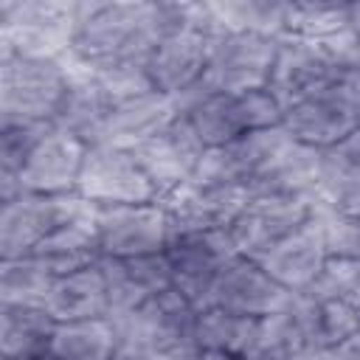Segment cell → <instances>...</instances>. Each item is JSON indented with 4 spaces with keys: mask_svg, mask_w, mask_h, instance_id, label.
I'll use <instances>...</instances> for the list:
<instances>
[{
    "mask_svg": "<svg viewBox=\"0 0 360 360\" xmlns=\"http://www.w3.org/2000/svg\"><path fill=\"white\" fill-rule=\"evenodd\" d=\"M329 248H326V233H323V219L321 208L318 214L301 225L295 233L273 245L267 253H262L256 262L290 292H304L318 284L326 262H329Z\"/></svg>",
    "mask_w": 360,
    "mask_h": 360,
    "instance_id": "cell-19",
    "label": "cell"
},
{
    "mask_svg": "<svg viewBox=\"0 0 360 360\" xmlns=\"http://www.w3.org/2000/svg\"><path fill=\"white\" fill-rule=\"evenodd\" d=\"M42 307L56 323L110 318V290L101 264L53 278Z\"/></svg>",
    "mask_w": 360,
    "mask_h": 360,
    "instance_id": "cell-25",
    "label": "cell"
},
{
    "mask_svg": "<svg viewBox=\"0 0 360 360\" xmlns=\"http://www.w3.org/2000/svg\"><path fill=\"white\" fill-rule=\"evenodd\" d=\"M68 70H70L68 90L56 110L53 127L84 141L87 146H96L101 141V132H104V124H107V115L115 98L90 70H82L70 62H68Z\"/></svg>",
    "mask_w": 360,
    "mask_h": 360,
    "instance_id": "cell-23",
    "label": "cell"
},
{
    "mask_svg": "<svg viewBox=\"0 0 360 360\" xmlns=\"http://www.w3.org/2000/svg\"><path fill=\"white\" fill-rule=\"evenodd\" d=\"M290 3L273 0H225L211 3V11L222 31H253L267 37H284Z\"/></svg>",
    "mask_w": 360,
    "mask_h": 360,
    "instance_id": "cell-31",
    "label": "cell"
},
{
    "mask_svg": "<svg viewBox=\"0 0 360 360\" xmlns=\"http://www.w3.org/2000/svg\"><path fill=\"white\" fill-rule=\"evenodd\" d=\"M56 321L39 304H0V360H37L48 354Z\"/></svg>",
    "mask_w": 360,
    "mask_h": 360,
    "instance_id": "cell-26",
    "label": "cell"
},
{
    "mask_svg": "<svg viewBox=\"0 0 360 360\" xmlns=\"http://www.w3.org/2000/svg\"><path fill=\"white\" fill-rule=\"evenodd\" d=\"M68 79L65 59L0 53V127L53 124Z\"/></svg>",
    "mask_w": 360,
    "mask_h": 360,
    "instance_id": "cell-3",
    "label": "cell"
},
{
    "mask_svg": "<svg viewBox=\"0 0 360 360\" xmlns=\"http://www.w3.org/2000/svg\"><path fill=\"white\" fill-rule=\"evenodd\" d=\"M93 214L96 205L79 194H17L0 202V262L31 256L56 228Z\"/></svg>",
    "mask_w": 360,
    "mask_h": 360,
    "instance_id": "cell-7",
    "label": "cell"
},
{
    "mask_svg": "<svg viewBox=\"0 0 360 360\" xmlns=\"http://www.w3.org/2000/svg\"><path fill=\"white\" fill-rule=\"evenodd\" d=\"M326 248L332 259H360V219L338 208L321 205Z\"/></svg>",
    "mask_w": 360,
    "mask_h": 360,
    "instance_id": "cell-35",
    "label": "cell"
},
{
    "mask_svg": "<svg viewBox=\"0 0 360 360\" xmlns=\"http://www.w3.org/2000/svg\"><path fill=\"white\" fill-rule=\"evenodd\" d=\"M172 28L169 3L82 0L76 37L65 62L93 73L146 68L152 48Z\"/></svg>",
    "mask_w": 360,
    "mask_h": 360,
    "instance_id": "cell-1",
    "label": "cell"
},
{
    "mask_svg": "<svg viewBox=\"0 0 360 360\" xmlns=\"http://www.w3.org/2000/svg\"><path fill=\"white\" fill-rule=\"evenodd\" d=\"M349 31L360 39V3H349Z\"/></svg>",
    "mask_w": 360,
    "mask_h": 360,
    "instance_id": "cell-41",
    "label": "cell"
},
{
    "mask_svg": "<svg viewBox=\"0 0 360 360\" xmlns=\"http://www.w3.org/2000/svg\"><path fill=\"white\" fill-rule=\"evenodd\" d=\"M197 307L174 287L149 298L146 304L110 318L118 338V354L138 360H158L174 349L194 346Z\"/></svg>",
    "mask_w": 360,
    "mask_h": 360,
    "instance_id": "cell-4",
    "label": "cell"
},
{
    "mask_svg": "<svg viewBox=\"0 0 360 360\" xmlns=\"http://www.w3.org/2000/svg\"><path fill=\"white\" fill-rule=\"evenodd\" d=\"M340 76L343 70L335 65V59L321 42L281 37L267 90L281 104V110H287L304 98L338 87Z\"/></svg>",
    "mask_w": 360,
    "mask_h": 360,
    "instance_id": "cell-15",
    "label": "cell"
},
{
    "mask_svg": "<svg viewBox=\"0 0 360 360\" xmlns=\"http://www.w3.org/2000/svg\"><path fill=\"white\" fill-rule=\"evenodd\" d=\"M315 290L360 307V259H329Z\"/></svg>",
    "mask_w": 360,
    "mask_h": 360,
    "instance_id": "cell-36",
    "label": "cell"
},
{
    "mask_svg": "<svg viewBox=\"0 0 360 360\" xmlns=\"http://www.w3.org/2000/svg\"><path fill=\"white\" fill-rule=\"evenodd\" d=\"M76 194L96 208L155 202L158 191L132 149L96 143L87 149Z\"/></svg>",
    "mask_w": 360,
    "mask_h": 360,
    "instance_id": "cell-13",
    "label": "cell"
},
{
    "mask_svg": "<svg viewBox=\"0 0 360 360\" xmlns=\"http://www.w3.org/2000/svg\"><path fill=\"white\" fill-rule=\"evenodd\" d=\"M202 360H250L239 352H202Z\"/></svg>",
    "mask_w": 360,
    "mask_h": 360,
    "instance_id": "cell-42",
    "label": "cell"
},
{
    "mask_svg": "<svg viewBox=\"0 0 360 360\" xmlns=\"http://www.w3.org/2000/svg\"><path fill=\"white\" fill-rule=\"evenodd\" d=\"M292 143L295 141L287 135V129L281 124L270 127V129L248 132L225 146L205 149L194 177L219 183V186L245 188L250 194L278 166V160L290 152Z\"/></svg>",
    "mask_w": 360,
    "mask_h": 360,
    "instance_id": "cell-9",
    "label": "cell"
},
{
    "mask_svg": "<svg viewBox=\"0 0 360 360\" xmlns=\"http://www.w3.org/2000/svg\"><path fill=\"white\" fill-rule=\"evenodd\" d=\"M48 354L53 360H112L118 354V338L110 318L56 323Z\"/></svg>",
    "mask_w": 360,
    "mask_h": 360,
    "instance_id": "cell-29",
    "label": "cell"
},
{
    "mask_svg": "<svg viewBox=\"0 0 360 360\" xmlns=\"http://www.w3.org/2000/svg\"><path fill=\"white\" fill-rule=\"evenodd\" d=\"M349 28V3H290L284 37L326 42Z\"/></svg>",
    "mask_w": 360,
    "mask_h": 360,
    "instance_id": "cell-32",
    "label": "cell"
},
{
    "mask_svg": "<svg viewBox=\"0 0 360 360\" xmlns=\"http://www.w3.org/2000/svg\"><path fill=\"white\" fill-rule=\"evenodd\" d=\"M180 115L177 98H169L158 90H146L129 98H121L112 104L101 141L107 146H121V149H135L160 129H166L174 118Z\"/></svg>",
    "mask_w": 360,
    "mask_h": 360,
    "instance_id": "cell-22",
    "label": "cell"
},
{
    "mask_svg": "<svg viewBox=\"0 0 360 360\" xmlns=\"http://www.w3.org/2000/svg\"><path fill=\"white\" fill-rule=\"evenodd\" d=\"M53 276L34 259H6L0 262V304H45Z\"/></svg>",
    "mask_w": 360,
    "mask_h": 360,
    "instance_id": "cell-33",
    "label": "cell"
},
{
    "mask_svg": "<svg viewBox=\"0 0 360 360\" xmlns=\"http://www.w3.org/2000/svg\"><path fill=\"white\" fill-rule=\"evenodd\" d=\"M87 149L84 141L59 127L45 129L22 160L11 188L0 191V202L14 200L17 194H76Z\"/></svg>",
    "mask_w": 360,
    "mask_h": 360,
    "instance_id": "cell-11",
    "label": "cell"
},
{
    "mask_svg": "<svg viewBox=\"0 0 360 360\" xmlns=\"http://www.w3.org/2000/svg\"><path fill=\"white\" fill-rule=\"evenodd\" d=\"M281 360H332V352H326V349H298V352H292Z\"/></svg>",
    "mask_w": 360,
    "mask_h": 360,
    "instance_id": "cell-39",
    "label": "cell"
},
{
    "mask_svg": "<svg viewBox=\"0 0 360 360\" xmlns=\"http://www.w3.org/2000/svg\"><path fill=\"white\" fill-rule=\"evenodd\" d=\"M332 360H360V332H354L352 338L338 343L332 349Z\"/></svg>",
    "mask_w": 360,
    "mask_h": 360,
    "instance_id": "cell-38",
    "label": "cell"
},
{
    "mask_svg": "<svg viewBox=\"0 0 360 360\" xmlns=\"http://www.w3.org/2000/svg\"><path fill=\"white\" fill-rule=\"evenodd\" d=\"M338 211H343V214H349V217H357V219H360V194H357V197H352V200H346L343 205H338Z\"/></svg>",
    "mask_w": 360,
    "mask_h": 360,
    "instance_id": "cell-43",
    "label": "cell"
},
{
    "mask_svg": "<svg viewBox=\"0 0 360 360\" xmlns=\"http://www.w3.org/2000/svg\"><path fill=\"white\" fill-rule=\"evenodd\" d=\"M101 270L107 278L110 290V318L124 315L149 298L166 292L174 287L172 264L166 250L163 253H149V256H135V259H104L101 256Z\"/></svg>",
    "mask_w": 360,
    "mask_h": 360,
    "instance_id": "cell-21",
    "label": "cell"
},
{
    "mask_svg": "<svg viewBox=\"0 0 360 360\" xmlns=\"http://www.w3.org/2000/svg\"><path fill=\"white\" fill-rule=\"evenodd\" d=\"M281 127L295 143L321 152L360 129V118L352 101L343 96V90L332 87L326 93H318L287 107L281 115Z\"/></svg>",
    "mask_w": 360,
    "mask_h": 360,
    "instance_id": "cell-18",
    "label": "cell"
},
{
    "mask_svg": "<svg viewBox=\"0 0 360 360\" xmlns=\"http://www.w3.org/2000/svg\"><path fill=\"white\" fill-rule=\"evenodd\" d=\"M51 127L53 124H8V127H0V191L11 188V183H14L22 160L28 158L31 146Z\"/></svg>",
    "mask_w": 360,
    "mask_h": 360,
    "instance_id": "cell-34",
    "label": "cell"
},
{
    "mask_svg": "<svg viewBox=\"0 0 360 360\" xmlns=\"http://www.w3.org/2000/svg\"><path fill=\"white\" fill-rule=\"evenodd\" d=\"M79 25L73 0H0V53L65 59Z\"/></svg>",
    "mask_w": 360,
    "mask_h": 360,
    "instance_id": "cell-6",
    "label": "cell"
},
{
    "mask_svg": "<svg viewBox=\"0 0 360 360\" xmlns=\"http://www.w3.org/2000/svg\"><path fill=\"white\" fill-rule=\"evenodd\" d=\"M132 155L138 158L146 177L152 180L158 200H163L197 174L205 146L191 129V124L183 115H177L166 129H160L158 135L135 146Z\"/></svg>",
    "mask_w": 360,
    "mask_h": 360,
    "instance_id": "cell-16",
    "label": "cell"
},
{
    "mask_svg": "<svg viewBox=\"0 0 360 360\" xmlns=\"http://www.w3.org/2000/svg\"><path fill=\"white\" fill-rule=\"evenodd\" d=\"M281 37L253 31H222L208 56L202 93H253L267 90Z\"/></svg>",
    "mask_w": 360,
    "mask_h": 360,
    "instance_id": "cell-8",
    "label": "cell"
},
{
    "mask_svg": "<svg viewBox=\"0 0 360 360\" xmlns=\"http://www.w3.org/2000/svg\"><path fill=\"white\" fill-rule=\"evenodd\" d=\"M37 360H53V357H51V354H45V357H37Z\"/></svg>",
    "mask_w": 360,
    "mask_h": 360,
    "instance_id": "cell-45",
    "label": "cell"
},
{
    "mask_svg": "<svg viewBox=\"0 0 360 360\" xmlns=\"http://www.w3.org/2000/svg\"><path fill=\"white\" fill-rule=\"evenodd\" d=\"M180 115L191 124L205 149L225 146L248 132L270 129L281 124V104L270 90L253 93H202L191 90L180 101Z\"/></svg>",
    "mask_w": 360,
    "mask_h": 360,
    "instance_id": "cell-5",
    "label": "cell"
},
{
    "mask_svg": "<svg viewBox=\"0 0 360 360\" xmlns=\"http://www.w3.org/2000/svg\"><path fill=\"white\" fill-rule=\"evenodd\" d=\"M338 87H340V90H343V96L352 101V107H354V112H357V118H360V68L346 70V73L340 76Z\"/></svg>",
    "mask_w": 360,
    "mask_h": 360,
    "instance_id": "cell-37",
    "label": "cell"
},
{
    "mask_svg": "<svg viewBox=\"0 0 360 360\" xmlns=\"http://www.w3.org/2000/svg\"><path fill=\"white\" fill-rule=\"evenodd\" d=\"M256 326H259V318L236 315L214 304L197 312L194 346L200 352H239L248 357L256 338Z\"/></svg>",
    "mask_w": 360,
    "mask_h": 360,
    "instance_id": "cell-30",
    "label": "cell"
},
{
    "mask_svg": "<svg viewBox=\"0 0 360 360\" xmlns=\"http://www.w3.org/2000/svg\"><path fill=\"white\" fill-rule=\"evenodd\" d=\"M248 197L250 194L245 188L191 177L186 186H180L160 202L169 214V228L174 236L186 231H228L245 208Z\"/></svg>",
    "mask_w": 360,
    "mask_h": 360,
    "instance_id": "cell-17",
    "label": "cell"
},
{
    "mask_svg": "<svg viewBox=\"0 0 360 360\" xmlns=\"http://www.w3.org/2000/svg\"><path fill=\"white\" fill-rule=\"evenodd\" d=\"M166 256L180 290L197 309L214 307V287L225 264L239 256L228 231H186L174 233L166 245Z\"/></svg>",
    "mask_w": 360,
    "mask_h": 360,
    "instance_id": "cell-12",
    "label": "cell"
},
{
    "mask_svg": "<svg viewBox=\"0 0 360 360\" xmlns=\"http://www.w3.org/2000/svg\"><path fill=\"white\" fill-rule=\"evenodd\" d=\"M53 278L93 267L101 262L98 239H96V214L84 219H73L45 236L31 253Z\"/></svg>",
    "mask_w": 360,
    "mask_h": 360,
    "instance_id": "cell-27",
    "label": "cell"
},
{
    "mask_svg": "<svg viewBox=\"0 0 360 360\" xmlns=\"http://www.w3.org/2000/svg\"><path fill=\"white\" fill-rule=\"evenodd\" d=\"M321 202L315 197L292 194H250L233 225L228 228L231 242L239 256L259 259L273 245L295 233L318 214Z\"/></svg>",
    "mask_w": 360,
    "mask_h": 360,
    "instance_id": "cell-10",
    "label": "cell"
},
{
    "mask_svg": "<svg viewBox=\"0 0 360 360\" xmlns=\"http://www.w3.org/2000/svg\"><path fill=\"white\" fill-rule=\"evenodd\" d=\"M158 360H202V352L197 346H183V349H174V352H169Z\"/></svg>",
    "mask_w": 360,
    "mask_h": 360,
    "instance_id": "cell-40",
    "label": "cell"
},
{
    "mask_svg": "<svg viewBox=\"0 0 360 360\" xmlns=\"http://www.w3.org/2000/svg\"><path fill=\"white\" fill-rule=\"evenodd\" d=\"M96 239L104 259H135L163 253L172 228L160 200L96 208Z\"/></svg>",
    "mask_w": 360,
    "mask_h": 360,
    "instance_id": "cell-14",
    "label": "cell"
},
{
    "mask_svg": "<svg viewBox=\"0 0 360 360\" xmlns=\"http://www.w3.org/2000/svg\"><path fill=\"white\" fill-rule=\"evenodd\" d=\"M290 312L301 329V338L309 349H326L332 352L338 343L360 332V318L352 304L343 298L326 295L315 287L304 292H292Z\"/></svg>",
    "mask_w": 360,
    "mask_h": 360,
    "instance_id": "cell-24",
    "label": "cell"
},
{
    "mask_svg": "<svg viewBox=\"0 0 360 360\" xmlns=\"http://www.w3.org/2000/svg\"><path fill=\"white\" fill-rule=\"evenodd\" d=\"M292 292L284 290L256 259L233 256L217 278L214 304L225 307L236 315L248 318H267L281 312L290 304Z\"/></svg>",
    "mask_w": 360,
    "mask_h": 360,
    "instance_id": "cell-20",
    "label": "cell"
},
{
    "mask_svg": "<svg viewBox=\"0 0 360 360\" xmlns=\"http://www.w3.org/2000/svg\"><path fill=\"white\" fill-rule=\"evenodd\" d=\"M360 194V129L318 152V200L338 208Z\"/></svg>",
    "mask_w": 360,
    "mask_h": 360,
    "instance_id": "cell-28",
    "label": "cell"
},
{
    "mask_svg": "<svg viewBox=\"0 0 360 360\" xmlns=\"http://www.w3.org/2000/svg\"><path fill=\"white\" fill-rule=\"evenodd\" d=\"M112 360H138V357H127V354H115Z\"/></svg>",
    "mask_w": 360,
    "mask_h": 360,
    "instance_id": "cell-44",
    "label": "cell"
},
{
    "mask_svg": "<svg viewBox=\"0 0 360 360\" xmlns=\"http://www.w3.org/2000/svg\"><path fill=\"white\" fill-rule=\"evenodd\" d=\"M222 34L211 3H186L183 22L163 34L146 59V76L152 87L169 98H183L200 87L211 45Z\"/></svg>",
    "mask_w": 360,
    "mask_h": 360,
    "instance_id": "cell-2",
    "label": "cell"
}]
</instances>
